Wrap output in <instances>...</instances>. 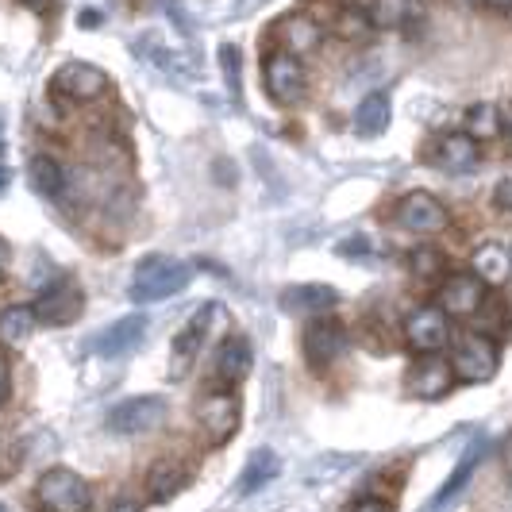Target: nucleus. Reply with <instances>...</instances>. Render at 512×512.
<instances>
[{"label": "nucleus", "instance_id": "nucleus-1", "mask_svg": "<svg viewBox=\"0 0 512 512\" xmlns=\"http://www.w3.org/2000/svg\"><path fill=\"white\" fill-rule=\"evenodd\" d=\"M189 278H193V270L185 262H178V258H166V255L143 258L135 266V274H131V301H139V305L166 301V297L181 293L189 285Z\"/></svg>", "mask_w": 512, "mask_h": 512}, {"label": "nucleus", "instance_id": "nucleus-2", "mask_svg": "<svg viewBox=\"0 0 512 512\" xmlns=\"http://www.w3.org/2000/svg\"><path fill=\"white\" fill-rule=\"evenodd\" d=\"M35 509L39 512H89L93 509V489L89 482L66 470V466H54L47 470L39 482H35Z\"/></svg>", "mask_w": 512, "mask_h": 512}, {"label": "nucleus", "instance_id": "nucleus-3", "mask_svg": "<svg viewBox=\"0 0 512 512\" xmlns=\"http://www.w3.org/2000/svg\"><path fill=\"white\" fill-rule=\"evenodd\" d=\"M497 362H501V355H497V343H493L489 335H466L459 347H455L451 374H455L459 382L482 385L497 374Z\"/></svg>", "mask_w": 512, "mask_h": 512}, {"label": "nucleus", "instance_id": "nucleus-4", "mask_svg": "<svg viewBox=\"0 0 512 512\" xmlns=\"http://www.w3.org/2000/svg\"><path fill=\"white\" fill-rule=\"evenodd\" d=\"M51 89L66 101H101L108 93V74L93 62H66L58 74L51 77Z\"/></svg>", "mask_w": 512, "mask_h": 512}, {"label": "nucleus", "instance_id": "nucleus-5", "mask_svg": "<svg viewBox=\"0 0 512 512\" xmlns=\"http://www.w3.org/2000/svg\"><path fill=\"white\" fill-rule=\"evenodd\" d=\"M262 81H266V93L278 104H297L305 97V66L297 62V54H289V51L266 54Z\"/></svg>", "mask_w": 512, "mask_h": 512}, {"label": "nucleus", "instance_id": "nucleus-6", "mask_svg": "<svg viewBox=\"0 0 512 512\" xmlns=\"http://www.w3.org/2000/svg\"><path fill=\"white\" fill-rule=\"evenodd\" d=\"M162 416H166L162 397H128V401H120L116 409L108 412V428L116 436H143V432L162 424Z\"/></svg>", "mask_w": 512, "mask_h": 512}, {"label": "nucleus", "instance_id": "nucleus-7", "mask_svg": "<svg viewBox=\"0 0 512 512\" xmlns=\"http://www.w3.org/2000/svg\"><path fill=\"white\" fill-rule=\"evenodd\" d=\"M305 359L312 370H328L343 351H347V332L343 324L332 320V316H316L312 324L305 328Z\"/></svg>", "mask_w": 512, "mask_h": 512}, {"label": "nucleus", "instance_id": "nucleus-8", "mask_svg": "<svg viewBox=\"0 0 512 512\" xmlns=\"http://www.w3.org/2000/svg\"><path fill=\"white\" fill-rule=\"evenodd\" d=\"M31 308H35V320H39V324L66 328V324H74L77 316H81L85 297H81V289H77L74 282H54L39 293V301Z\"/></svg>", "mask_w": 512, "mask_h": 512}, {"label": "nucleus", "instance_id": "nucleus-9", "mask_svg": "<svg viewBox=\"0 0 512 512\" xmlns=\"http://www.w3.org/2000/svg\"><path fill=\"white\" fill-rule=\"evenodd\" d=\"M393 220L416 235H436L447 228V208L439 205L432 193H405L393 208Z\"/></svg>", "mask_w": 512, "mask_h": 512}, {"label": "nucleus", "instance_id": "nucleus-10", "mask_svg": "<svg viewBox=\"0 0 512 512\" xmlns=\"http://www.w3.org/2000/svg\"><path fill=\"white\" fill-rule=\"evenodd\" d=\"M405 335H409V343L416 351L436 355V351L447 347V339H451V320H447V312L439 305H424L405 320Z\"/></svg>", "mask_w": 512, "mask_h": 512}, {"label": "nucleus", "instance_id": "nucleus-11", "mask_svg": "<svg viewBox=\"0 0 512 512\" xmlns=\"http://www.w3.org/2000/svg\"><path fill=\"white\" fill-rule=\"evenodd\" d=\"M143 335H147V316H124V320H116V324H108L104 332L93 335V355H101V359H120V355H128L135 351L139 343H143Z\"/></svg>", "mask_w": 512, "mask_h": 512}, {"label": "nucleus", "instance_id": "nucleus-12", "mask_svg": "<svg viewBox=\"0 0 512 512\" xmlns=\"http://www.w3.org/2000/svg\"><path fill=\"white\" fill-rule=\"evenodd\" d=\"M486 305V282L474 274H451L439 289V308L447 316H474Z\"/></svg>", "mask_w": 512, "mask_h": 512}, {"label": "nucleus", "instance_id": "nucleus-13", "mask_svg": "<svg viewBox=\"0 0 512 512\" xmlns=\"http://www.w3.org/2000/svg\"><path fill=\"white\" fill-rule=\"evenodd\" d=\"M197 412H201V428L208 432L212 443H228L239 432V420H243L239 401L231 393H208Z\"/></svg>", "mask_w": 512, "mask_h": 512}, {"label": "nucleus", "instance_id": "nucleus-14", "mask_svg": "<svg viewBox=\"0 0 512 512\" xmlns=\"http://www.w3.org/2000/svg\"><path fill=\"white\" fill-rule=\"evenodd\" d=\"M451 378H455L451 374V362L428 355V359L416 362L409 370V393L420 397V401H436V397H443L451 389Z\"/></svg>", "mask_w": 512, "mask_h": 512}, {"label": "nucleus", "instance_id": "nucleus-15", "mask_svg": "<svg viewBox=\"0 0 512 512\" xmlns=\"http://www.w3.org/2000/svg\"><path fill=\"white\" fill-rule=\"evenodd\" d=\"M220 312H224L220 305H205L189 324H185V332L174 339V370H181V366H189V362L197 359V351H201V343H205L208 328H212V320H216Z\"/></svg>", "mask_w": 512, "mask_h": 512}, {"label": "nucleus", "instance_id": "nucleus-16", "mask_svg": "<svg viewBox=\"0 0 512 512\" xmlns=\"http://www.w3.org/2000/svg\"><path fill=\"white\" fill-rule=\"evenodd\" d=\"M436 166L447 174H466L478 166V139H470L466 131L459 135H443L436 147Z\"/></svg>", "mask_w": 512, "mask_h": 512}, {"label": "nucleus", "instance_id": "nucleus-17", "mask_svg": "<svg viewBox=\"0 0 512 512\" xmlns=\"http://www.w3.org/2000/svg\"><path fill=\"white\" fill-rule=\"evenodd\" d=\"M251 362H255L251 343H247L243 335H231V339L220 343V351H216V374H220V382L239 385L251 374Z\"/></svg>", "mask_w": 512, "mask_h": 512}, {"label": "nucleus", "instance_id": "nucleus-18", "mask_svg": "<svg viewBox=\"0 0 512 512\" xmlns=\"http://www.w3.org/2000/svg\"><path fill=\"white\" fill-rule=\"evenodd\" d=\"M185 486H189V470L181 462H154L151 474H147V501L151 505H166Z\"/></svg>", "mask_w": 512, "mask_h": 512}, {"label": "nucleus", "instance_id": "nucleus-19", "mask_svg": "<svg viewBox=\"0 0 512 512\" xmlns=\"http://www.w3.org/2000/svg\"><path fill=\"white\" fill-rule=\"evenodd\" d=\"M509 270H512V258L501 243H482L474 251V278H482L486 285L509 282Z\"/></svg>", "mask_w": 512, "mask_h": 512}, {"label": "nucleus", "instance_id": "nucleus-20", "mask_svg": "<svg viewBox=\"0 0 512 512\" xmlns=\"http://www.w3.org/2000/svg\"><path fill=\"white\" fill-rule=\"evenodd\" d=\"M27 181H31V189L39 197H62V189H66V174H62V166L54 162L51 154H35L27 162Z\"/></svg>", "mask_w": 512, "mask_h": 512}, {"label": "nucleus", "instance_id": "nucleus-21", "mask_svg": "<svg viewBox=\"0 0 512 512\" xmlns=\"http://www.w3.org/2000/svg\"><path fill=\"white\" fill-rule=\"evenodd\" d=\"M278 474H282V462H278V455H274L270 447H262V451H255V455L247 459V466H243L239 493H258L262 486H270Z\"/></svg>", "mask_w": 512, "mask_h": 512}, {"label": "nucleus", "instance_id": "nucleus-22", "mask_svg": "<svg viewBox=\"0 0 512 512\" xmlns=\"http://www.w3.org/2000/svg\"><path fill=\"white\" fill-rule=\"evenodd\" d=\"M335 301L339 297H335L332 285H293L282 297V305L289 312H316V316H320V308H332Z\"/></svg>", "mask_w": 512, "mask_h": 512}, {"label": "nucleus", "instance_id": "nucleus-23", "mask_svg": "<svg viewBox=\"0 0 512 512\" xmlns=\"http://www.w3.org/2000/svg\"><path fill=\"white\" fill-rule=\"evenodd\" d=\"M478 459H482V443H478V447H470V451L462 455L459 466H455V470H451V478H447V486L439 489L436 497L428 501V509H424V512H447L451 497H455V493H459V489L466 486V478H470V470L478 466Z\"/></svg>", "mask_w": 512, "mask_h": 512}, {"label": "nucleus", "instance_id": "nucleus-24", "mask_svg": "<svg viewBox=\"0 0 512 512\" xmlns=\"http://www.w3.org/2000/svg\"><path fill=\"white\" fill-rule=\"evenodd\" d=\"M282 39L289 54H308L320 47V24L308 20V16H289L282 20Z\"/></svg>", "mask_w": 512, "mask_h": 512}, {"label": "nucleus", "instance_id": "nucleus-25", "mask_svg": "<svg viewBox=\"0 0 512 512\" xmlns=\"http://www.w3.org/2000/svg\"><path fill=\"white\" fill-rule=\"evenodd\" d=\"M355 128H359V135H366V139H374V135H382V131L389 128V97H385V93H370V97L359 104Z\"/></svg>", "mask_w": 512, "mask_h": 512}, {"label": "nucleus", "instance_id": "nucleus-26", "mask_svg": "<svg viewBox=\"0 0 512 512\" xmlns=\"http://www.w3.org/2000/svg\"><path fill=\"white\" fill-rule=\"evenodd\" d=\"M35 308L31 305H12L0 312V343H24L31 328H35Z\"/></svg>", "mask_w": 512, "mask_h": 512}, {"label": "nucleus", "instance_id": "nucleus-27", "mask_svg": "<svg viewBox=\"0 0 512 512\" xmlns=\"http://www.w3.org/2000/svg\"><path fill=\"white\" fill-rule=\"evenodd\" d=\"M374 31H378V24L370 20L366 8H343V12L335 16V35L347 39V43H366Z\"/></svg>", "mask_w": 512, "mask_h": 512}, {"label": "nucleus", "instance_id": "nucleus-28", "mask_svg": "<svg viewBox=\"0 0 512 512\" xmlns=\"http://www.w3.org/2000/svg\"><path fill=\"white\" fill-rule=\"evenodd\" d=\"M497 131H501V112L493 104H474L466 112V135L470 139H497Z\"/></svg>", "mask_w": 512, "mask_h": 512}, {"label": "nucleus", "instance_id": "nucleus-29", "mask_svg": "<svg viewBox=\"0 0 512 512\" xmlns=\"http://www.w3.org/2000/svg\"><path fill=\"white\" fill-rule=\"evenodd\" d=\"M405 16H409V0H378L370 20L382 27H393V24H405Z\"/></svg>", "mask_w": 512, "mask_h": 512}, {"label": "nucleus", "instance_id": "nucleus-30", "mask_svg": "<svg viewBox=\"0 0 512 512\" xmlns=\"http://www.w3.org/2000/svg\"><path fill=\"white\" fill-rule=\"evenodd\" d=\"M412 274H420V278H432V274H439L443 270V255L439 251H432V247H424V251H416V255L409 258Z\"/></svg>", "mask_w": 512, "mask_h": 512}, {"label": "nucleus", "instance_id": "nucleus-31", "mask_svg": "<svg viewBox=\"0 0 512 512\" xmlns=\"http://www.w3.org/2000/svg\"><path fill=\"white\" fill-rule=\"evenodd\" d=\"M220 62H224V74H228L231 97H239V51H235V47H224V51H220Z\"/></svg>", "mask_w": 512, "mask_h": 512}, {"label": "nucleus", "instance_id": "nucleus-32", "mask_svg": "<svg viewBox=\"0 0 512 512\" xmlns=\"http://www.w3.org/2000/svg\"><path fill=\"white\" fill-rule=\"evenodd\" d=\"M351 512H393V505L385 497H362V501H355Z\"/></svg>", "mask_w": 512, "mask_h": 512}, {"label": "nucleus", "instance_id": "nucleus-33", "mask_svg": "<svg viewBox=\"0 0 512 512\" xmlns=\"http://www.w3.org/2000/svg\"><path fill=\"white\" fill-rule=\"evenodd\" d=\"M493 201H497V208L512 212V178L497 181V189H493Z\"/></svg>", "mask_w": 512, "mask_h": 512}, {"label": "nucleus", "instance_id": "nucleus-34", "mask_svg": "<svg viewBox=\"0 0 512 512\" xmlns=\"http://www.w3.org/2000/svg\"><path fill=\"white\" fill-rule=\"evenodd\" d=\"M258 4H266V0H235V4H231V16H247Z\"/></svg>", "mask_w": 512, "mask_h": 512}, {"label": "nucleus", "instance_id": "nucleus-35", "mask_svg": "<svg viewBox=\"0 0 512 512\" xmlns=\"http://www.w3.org/2000/svg\"><path fill=\"white\" fill-rule=\"evenodd\" d=\"M8 401V366L0 362V405Z\"/></svg>", "mask_w": 512, "mask_h": 512}, {"label": "nucleus", "instance_id": "nucleus-36", "mask_svg": "<svg viewBox=\"0 0 512 512\" xmlns=\"http://www.w3.org/2000/svg\"><path fill=\"white\" fill-rule=\"evenodd\" d=\"M4 266H8V247H4V239H0V278H4Z\"/></svg>", "mask_w": 512, "mask_h": 512}, {"label": "nucleus", "instance_id": "nucleus-37", "mask_svg": "<svg viewBox=\"0 0 512 512\" xmlns=\"http://www.w3.org/2000/svg\"><path fill=\"white\" fill-rule=\"evenodd\" d=\"M20 4H27V8H35V12H43V8H47V0H20Z\"/></svg>", "mask_w": 512, "mask_h": 512}, {"label": "nucleus", "instance_id": "nucleus-38", "mask_svg": "<svg viewBox=\"0 0 512 512\" xmlns=\"http://www.w3.org/2000/svg\"><path fill=\"white\" fill-rule=\"evenodd\" d=\"M486 4H489V8H497V12H505L512 0H486Z\"/></svg>", "mask_w": 512, "mask_h": 512}, {"label": "nucleus", "instance_id": "nucleus-39", "mask_svg": "<svg viewBox=\"0 0 512 512\" xmlns=\"http://www.w3.org/2000/svg\"><path fill=\"white\" fill-rule=\"evenodd\" d=\"M112 512H135V505H128V501H120V505H116Z\"/></svg>", "mask_w": 512, "mask_h": 512}, {"label": "nucleus", "instance_id": "nucleus-40", "mask_svg": "<svg viewBox=\"0 0 512 512\" xmlns=\"http://www.w3.org/2000/svg\"><path fill=\"white\" fill-rule=\"evenodd\" d=\"M4 185H8V170H4V166H0V189H4Z\"/></svg>", "mask_w": 512, "mask_h": 512}, {"label": "nucleus", "instance_id": "nucleus-41", "mask_svg": "<svg viewBox=\"0 0 512 512\" xmlns=\"http://www.w3.org/2000/svg\"><path fill=\"white\" fill-rule=\"evenodd\" d=\"M505 128H509V135H512V108L505 112Z\"/></svg>", "mask_w": 512, "mask_h": 512}, {"label": "nucleus", "instance_id": "nucleus-42", "mask_svg": "<svg viewBox=\"0 0 512 512\" xmlns=\"http://www.w3.org/2000/svg\"><path fill=\"white\" fill-rule=\"evenodd\" d=\"M0 154H4V120H0Z\"/></svg>", "mask_w": 512, "mask_h": 512}, {"label": "nucleus", "instance_id": "nucleus-43", "mask_svg": "<svg viewBox=\"0 0 512 512\" xmlns=\"http://www.w3.org/2000/svg\"><path fill=\"white\" fill-rule=\"evenodd\" d=\"M509 12H512V4H509Z\"/></svg>", "mask_w": 512, "mask_h": 512}]
</instances>
